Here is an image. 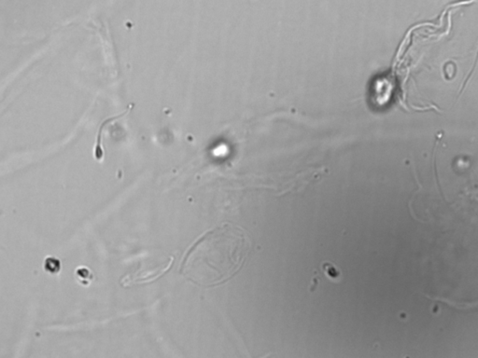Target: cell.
<instances>
[{"label":"cell","instance_id":"6da1fadb","mask_svg":"<svg viewBox=\"0 0 478 358\" xmlns=\"http://www.w3.org/2000/svg\"><path fill=\"white\" fill-rule=\"evenodd\" d=\"M250 234L224 223L199 237L187 250L180 274L193 284L212 287L226 283L241 270L251 250Z\"/></svg>","mask_w":478,"mask_h":358},{"label":"cell","instance_id":"277c9868","mask_svg":"<svg viewBox=\"0 0 478 358\" xmlns=\"http://www.w3.org/2000/svg\"><path fill=\"white\" fill-rule=\"evenodd\" d=\"M433 300H438V301H444V302L450 304V305L453 306V307H459V308L462 309L465 308V307H464V304H458L457 302H451V301H448V300H446V299H443V298H438V299L433 298Z\"/></svg>","mask_w":478,"mask_h":358},{"label":"cell","instance_id":"7a4b0ae2","mask_svg":"<svg viewBox=\"0 0 478 358\" xmlns=\"http://www.w3.org/2000/svg\"><path fill=\"white\" fill-rule=\"evenodd\" d=\"M173 263H174V258L170 257L163 265L157 266L155 269L129 273L122 276L120 280V284L122 287H126L133 285H137V284H144V283L147 284V283L153 282L158 278L162 277L165 272H168L171 269Z\"/></svg>","mask_w":478,"mask_h":358},{"label":"cell","instance_id":"3957f363","mask_svg":"<svg viewBox=\"0 0 478 358\" xmlns=\"http://www.w3.org/2000/svg\"><path fill=\"white\" fill-rule=\"evenodd\" d=\"M322 268H323L324 272L326 273L327 277H329L330 279L337 280L338 278L341 277V273H340V272H339L332 263L325 262V263H323Z\"/></svg>","mask_w":478,"mask_h":358}]
</instances>
